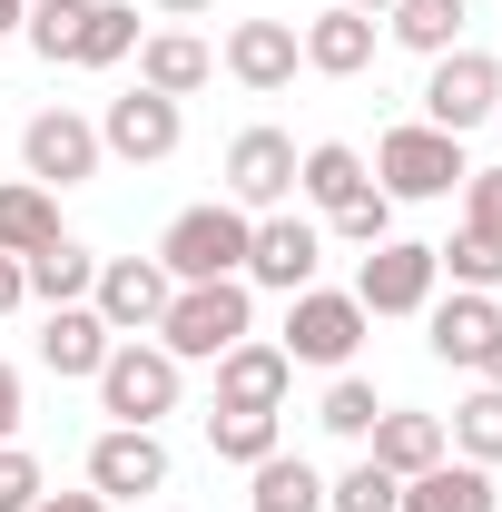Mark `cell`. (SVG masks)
Wrapping results in <instances>:
<instances>
[{"instance_id":"1","label":"cell","mask_w":502,"mask_h":512,"mask_svg":"<svg viewBox=\"0 0 502 512\" xmlns=\"http://www.w3.org/2000/svg\"><path fill=\"white\" fill-rule=\"evenodd\" d=\"M237 335H256V286L247 276H217V286H178L168 316H158V345L178 365H217Z\"/></svg>"},{"instance_id":"2","label":"cell","mask_w":502,"mask_h":512,"mask_svg":"<svg viewBox=\"0 0 502 512\" xmlns=\"http://www.w3.org/2000/svg\"><path fill=\"white\" fill-rule=\"evenodd\" d=\"M247 237H256L247 207L207 197V207H188V217H168V237H158V266H168L178 286H217V276H247Z\"/></svg>"},{"instance_id":"3","label":"cell","mask_w":502,"mask_h":512,"mask_svg":"<svg viewBox=\"0 0 502 512\" xmlns=\"http://www.w3.org/2000/svg\"><path fill=\"white\" fill-rule=\"evenodd\" d=\"M178 375H188V365H178L158 335H119L109 365L89 384H99V414H109V424H158V414H178Z\"/></svg>"},{"instance_id":"4","label":"cell","mask_w":502,"mask_h":512,"mask_svg":"<svg viewBox=\"0 0 502 512\" xmlns=\"http://www.w3.org/2000/svg\"><path fill=\"white\" fill-rule=\"evenodd\" d=\"M463 178H473L463 138H443V128H424V119H404V128L375 138V188L384 197H453Z\"/></svg>"},{"instance_id":"5","label":"cell","mask_w":502,"mask_h":512,"mask_svg":"<svg viewBox=\"0 0 502 512\" xmlns=\"http://www.w3.org/2000/svg\"><path fill=\"white\" fill-rule=\"evenodd\" d=\"M365 306L355 296H335V286H306V296H286V365H325V375H345L355 365V345H365Z\"/></svg>"},{"instance_id":"6","label":"cell","mask_w":502,"mask_h":512,"mask_svg":"<svg viewBox=\"0 0 502 512\" xmlns=\"http://www.w3.org/2000/svg\"><path fill=\"white\" fill-rule=\"evenodd\" d=\"M493 109H502V60L493 50H443L434 79H424V128L473 138V128H493Z\"/></svg>"},{"instance_id":"7","label":"cell","mask_w":502,"mask_h":512,"mask_svg":"<svg viewBox=\"0 0 502 512\" xmlns=\"http://www.w3.org/2000/svg\"><path fill=\"white\" fill-rule=\"evenodd\" d=\"M434 286H443V266H434V247L424 237H384V247H365V266H355V306L365 316H424L434 306Z\"/></svg>"},{"instance_id":"8","label":"cell","mask_w":502,"mask_h":512,"mask_svg":"<svg viewBox=\"0 0 502 512\" xmlns=\"http://www.w3.org/2000/svg\"><path fill=\"white\" fill-rule=\"evenodd\" d=\"M168 296H178V276L158 256H99V276H89V306H99L109 335H158Z\"/></svg>"},{"instance_id":"9","label":"cell","mask_w":502,"mask_h":512,"mask_svg":"<svg viewBox=\"0 0 502 512\" xmlns=\"http://www.w3.org/2000/svg\"><path fill=\"white\" fill-rule=\"evenodd\" d=\"M178 138H188V99L119 89V99L99 109V148H109V158H128V168H158V158H178Z\"/></svg>"},{"instance_id":"10","label":"cell","mask_w":502,"mask_h":512,"mask_svg":"<svg viewBox=\"0 0 502 512\" xmlns=\"http://www.w3.org/2000/svg\"><path fill=\"white\" fill-rule=\"evenodd\" d=\"M99 119H79V109H40V119L20 128V178H40V188L60 197L79 178H99Z\"/></svg>"},{"instance_id":"11","label":"cell","mask_w":502,"mask_h":512,"mask_svg":"<svg viewBox=\"0 0 502 512\" xmlns=\"http://www.w3.org/2000/svg\"><path fill=\"white\" fill-rule=\"evenodd\" d=\"M315 266H325V227L296 217V207H266L247 237V286H276V296H306Z\"/></svg>"},{"instance_id":"12","label":"cell","mask_w":502,"mask_h":512,"mask_svg":"<svg viewBox=\"0 0 502 512\" xmlns=\"http://www.w3.org/2000/svg\"><path fill=\"white\" fill-rule=\"evenodd\" d=\"M296 138L286 128H237L227 138V207H247V217H266V207H286L296 197Z\"/></svg>"},{"instance_id":"13","label":"cell","mask_w":502,"mask_h":512,"mask_svg":"<svg viewBox=\"0 0 502 512\" xmlns=\"http://www.w3.org/2000/svg\"><path fill=\"white\" fill-rule=\"evenodd\" d=\"M89 493H109V503L168 493V444H158V424H109V434L89 444Z\"/></svg>"},{"instance_id":"14","label":"cell","mask_w":502,"mask_h":512,"mask_svg":"<svg viewBox=\"0 0 502 512\" xmlns=\"http://www.w3.org/2000/svg\"><path fill=\"white\" fill-rule=\"evenodd\" d=\"M424 345H434L443 365L483 375V355L502 345V296H483V286H453V296H434V306H424Z\"/></svg>"},{"instance_id":"15","label":"cell","mask_w":502,"mask_h":512,"mask_svg":"<svg viewBox=\"0 0 502 512\" xmlns=\"http://www.w3.org/2000/svg\"><path fill=\"white\" fill-rule=\"evenodd\" d=\"M217 69H227L237 89H256V99H276V89L306 69V50H296V20H237V30H227V50H217Z\"/></svg>"},{"instance_id":"16","label":"cell","mask_w":502,"mask_h":512,"mask_svg":"<svg viewBox=\"0 0 502 512\" xmlns=\"http://www.w3.org/2000/svg\"><path fill=\"white\" fill-rule=\"evenodd\" d=\"M286 394H296V365H286V345H266V335H237V345L217 355V404L286 414Z\"/></svg>"},{"instance_id":"17","label":"cell","mask_w":502,"mask_h":512,"mask_svg":"<svg viewBox=\"0 0 502 512\" xmlns=\"http://www.w3.org/2000/svg\"><path fill=\"white\" fill-rule=\"evenodd\" d=\"M296 50H306L315 79H355V69H375V20L345 10V0H325L306 30H296Z\"/></svg>"},{"instance_id":"18","label":"cell","mask_w":502,"mask_h":512,"mask_svg":"<svg viewBox=\"0 0 502 512\" xmlns=\"http://www.w3.org/2000/svg\"><path fill=\"white\" fill-rule=\"evenodd\" d=\"M207 79H217V50H207L197 30L168 20V30H148V40H138V89H158V99H197Z\"/></svg>"},{"instance_id":"19","label":"cell","mask_w":502,"mask_h":512,"mask_svg":"<svg viewBox=\"0 0 502 512\" xmlns=\"http://www.w3.org/2000/svg\"><path fill=\"white\" fill-rule=\"evenodd\" d=\"M109 345H119V335L99 325L89 296H79V306H50V325H40V365H50L60 384H89L99 365H109Z\"/></svg>"},{"instance_id":"20","label":"cell","mask_w":502,"mask_h":512,"mask_svg":"<svg viewBox=\"0 0 502 512\" xmlns=\"http://www.w3.org/2000/svg\"><path fill=\"white\" fill-rule=\"evenodd\" d=\"M404 512H502V483H493V463L443 453V463H424V473L404 483Z\"/></svg>"},{"instance_id":"21","label":"cell","mask_w":502,"mask_h":512,"mask_svg":"<svg viewBox=\"0 0 502 512\" xmlns=\"http://www.w3.org/2000/svg\"><path fill=\"white\" fill-rule=\"evenodd\" d=\"M365 453H375L394 483H414V473H424V463H443L453 444H443V414H404V404H384L375 434H365Z\"/></svg>"},{"instance_id":"22","label":"cell","mask_w":502,"mask_h":512,"mask_svg":"<svg viewBox=\"0 0 502 512\" xmlns=\"http://www.w3.org/2000/svg\"><path fill=\"white\" fill-rule=\"evenodd\" d=\"M375 188V168H365V148H345V138H315L306 158H296V197H306L315 217H335L345 197Z\"/></svg>"},{"instance_id":"23","label":"cell","mask_w":502,"mask_h":512,"mask_svg":"<svg viewBox=\"0 0 502 512\" xmlns=\"http://www.w3.org/2000/svg\"><path fill=\"white\" fill-rule=\"evenodd\" d=\"M247 503L256 512H325V473H315L306 453H266V463H247Z\"/></svg>"},{"instance_id":"24","label":"cell","mask_w":502,"mask_h":512,"mask_svg":"<svg viewBox=\"0 0 502 512\" xmlns=\"http://www.w3.org/2000/svg\"><path fill=\"white\" fill-rule=\"evenodd\" d=\"M50 237H69L60 197L40 188V178H10V188H0V256H40Z\"/></svg>"},{"instance_id":"25","label":"cell","mask_w":502,"mask_h":512,"mask_svg":"<svg viewBox=\"0 0 502 512\" xmlns=\"http://www.w3.org/2000/svg\"><path fill=\"white\" fill-rule=\"evenodd\" d=\"M138 10L128 0H89V20H79V40H69V69H119V60H138Z\"/></svg>"},{"instance_id":"26","label":"cell","mask_w":502,"mask_h":512,"mask_svg":"<svg viewBox=\"0 0 502 512\" xmlns=\"http://www.w3.org/2000/svg\"><path fill=\"white\" fill-rule=\"evenodd\" d=\"M276 444H286V414H256V404H217V414H207V453H217V463H237V473L266 463Z\"/></svg>"},{"instance_id":"27","label":"cell","mask_w":502,"mask_h":512,"mask_svg":"<svg viewBox=\"0 0 502 512\" xmlns=\"http://www.w3.org/2000/svg\"><path fill=\"white\" fill-rule=\"evenodd\" d=\"M20 276H30V296H40V306H79V296H89V276H99V256L79 247V237H50L40 256H20Z\"/></svg>"},{"instance_id":"28","label":"cell","mask_w":502,"mask_h":512,"mask_svg":"<svg viewBox=\"0 0 502 512\" xmlns=\"http://www.w3.org/2000/svg\"><path fill=\"white\" fill-rule=\"evenodd\" d=\"M384 30H394L414 60H443V50H463V0H394Z\"/></svg>"},{"instance_id":"29","label":"cell","mask_w":502,"mask_h":512,"mask_svg":"<svg viewBox=\"0 0 502 512\" xmlns=\"http://www.w3.org/2000/svg\"><path fill=\"white\" fill-rule=\"evenodd\" d=\"M443 444L463 453V463H493V473H502V384H473V394L453 404V424H443Z\"/></svg>"},{"instance_id":"30","label":"cell","mask_w":502,"mask_h":512,"mask_svg":"<svg viewBox=\"0 0 502 512\" xmlns=\"http://www.w3.org/2000/svg\"><path fill=\"white\" fill-rule=\"evenodd\" d=\"M325 512H404V483L365 453V463H345V473L325 483Z\"/></svg>"},{"instance_id":"31","label":"cell","mask_w":502,"mask_h":512,"mask_svg":"<svg viewBox=\"0 0 502 512\" xmlns=\"http://www.w3.org/2000/svg\"><path fill=\"white\" fill-rule=\"evenodd\" d=\"M375 414H384V404H375V384H365V375H335V384H325V404H315V424H325V434H345V444H365V434H375Z\"/></svg>"},{"instance_id":"32","label":"cell","mask_w":502,"mask_h":512,"mask_svg":"<svg viewBox=\"0 0 502 512\" xmlns=\"http://www.w3.org/2000/svg\"><path fill=\"white\" fill-rule=\"evenodd\" d=\"M434 266L453 276V286H483V296H493V286H502V237H473V227H453V247H434Z\"/></svg>"},{"instance_id":"33","label":"cell","mask_w":502,"mask_h":512,"mask_svg":"<svg viewBox=\"0 0 502 512\" xmlns=\"http://www.w3.org/2000/svg\"><path fill=\"white\" fill-rule=\"evenodd\" d=\"M79 20H89V0H30V20H20V40H30L40 60L60 69V60H69V40H79Z\"/></svg>"},{"instance_id":"34","label":"cell","mask_w":502,"mask_h":512,"mask_svg":"<svg viewBox=\"0 0 502 512\" xmlns=\"http://www.w3.org/2000/svg\"><path fill=\"white\" fill-rule=\"evenodd\" d=\"M325 227H335L345 247H384V237H394V197H384V188H365V197H345Z\"/></svg>"},{"instance_id":"35","label":"cell","mask_w":502,"mask_h":512,"mask_svg":"<svg viewBox=\"0 0 502 512\" xmlns=\"http://www.w3.org/2000/svg\"><path fill=\"white\" fill-rule=\"evenodd\" d=\"M40 493H50V473H40V453L0 444V512H30Z\"/></svg>"},{"instance_id":"36","label":"cell","mask_w":502,"mask_h":512,"mask_svg":"<svg viewBox=\"0 0 502 512\" xmlns=\"http://www.w3.org/2000/svg\"><path fill=\"white\" fill-rule=\"evenodd\" d=\"M463 227L473 237H502V168H473L463 178Z\"/></svg>"},{"instance_id":"37","label":"cell","mask_w":502,"mask_h":512,"mask_svg":"<svg viewBox=\"0 0 502 512\" xmlns=\"http://www.w3.org/2000/svg\"><path fill=\"white\" fill-rule=\"evenodd\" d=\"M0 444H20V365H0Z\"/></svg>"},{"instance_id":"38","label":"cell","mask_w":502,"mask_h":512,"mask_svg":"<svg viewBox=\"0 0 502 512\" xmlns=\"http://www.w3.org/2000/svg\"><path fill=\"white\" fill-rule=\"evenodd\" d=\"M30 512H119V503H109V493H40Z\"/></svg>"},{"instance_id":"39","label":"cell","mask_w":502,"mask_h":512,"mask_svg":"<svg viewBox=\"0 0 502 512\" xmlns=\"http://www.w3.org/2000/svg\"><path fill=\"white\" fill-rule=\"evenodd\" d=\"M10 306H30V276H20V256H0V316Z\"/></svg>"},{"instance_id":"40","label":"cell","mask_w":502,"mask_h":512,"mask_svg":"<svg viewBox=\"0 0 502 512\" xmlns=\"http://www.w3.org/2000/svg\"><path fill=\"white\" fill-rule=\"evenodd\" d=\"M148 10H158V20H207L217 0H148Z\"/></svg>"},{"instance_id":"41","label":"cell","mask_w":502,"mask_h":512,"mask_svg":"<svg viewBox=\"0 0 502 512\" xmlns=\"http://www.w3.org/2000/svg\"><path fill=\"white\" fill-rule=\"evenodd\" d=\"M20 20H30V0H0V40H10V30H20Z\"/></svg>"},{"instance_id":"42","label":"cell","mask_w":502,"mask_h":512,"mask_svg":"<svg viewBox=\"0 0 502 512\" xmlns=\"http://www.w3.org/2000/svg\"><path fill=\"white\" fill-rule=\"evenodd\" d=\"M483 384H502V345H493V355H483Z\"/></svg>"},{"instance_id":"43","label":"cell","mask_w":502,"mask_h":512,"mask_svg":"<svg viewBox=\"0 0 502 512\" xmlns=\"http://www.w3.org/2000/svg\"><path fill=\"white\" fill-rule=\"evenodd\" d=\"M345 10H365V20H375V10H394V0H345Z\"/></svg>"},{"instance_id":"44","label":"cell","mask_w":502,"mask_h":512,"mask_svg":"<svg viewBox=\"0 0 502 512\" xmlns=\"http://www.w3.org/2000/svg\"><path fill=\"white\" fill-rule=\"evenodd\" d=\"M493 128H502V109H493Z\"/></svg>"}]
</instances>
